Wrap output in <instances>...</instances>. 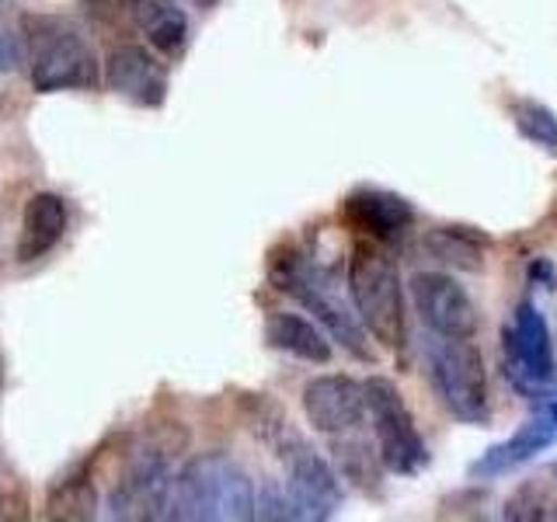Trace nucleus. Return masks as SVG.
I'll use <instances>...</instances> for the list:
<instances>
[{"instance_id":"1","label":"nucleus","mask_w":557,"mask_h":522,"mask_svg":"<svg viewBox=\"0 0 557 522\" xmlns=\"http://www.w3.org/2000/svg\"><path fill=\"white\" fill-rule=\"evenodd\" d=\"M28 70L39 95L57 91H95L101 84V63L91 39L60 14H28Z\"/></svg>"},{"instance_id":"2","label":"nucleus","mask_w":557,"mask_h":522,"mask_svg":"<svg viewBox=\"0 0 557 522\" xmlns=\"http://www.w3.org/2000/svg\"><path fill=\"white\" fill-rule=\"evenodd\" d=\"M255 484L237 460L202 452L174 477L168 519L191 522H244L255 519Z\"/></svg>"},{"instance_id":"3","label":"nucleus","mask_w":557,"mask_h":522,"mask_svg":"<svg viewBox=\"0 0 557 522\" xmlns=\"http://www.w3.org/2000/svg\"><path fill=\"white\" fill-rule=\"evenodd\" d=\"M348 296L366 335L383 348H400L405 341V286L397 261L380 240H356L348 251Z\"/></svg>"},{"instance_id":"4","label":"nucleus","mask_w":557,"mask_h":522,"mask_svg":"<svg viewBox=\"0 0 557 522\" xmlns=\"http://www.w3.org/2000/svg\"><path fill=\"white\" fill-rule=\"evenodd\" d=\"M269 278L275 283L278 293H286L296 303H304L348 356H356L359 362H376L373 345L366 341L362 321L338 296V286H335V278H331V272H321L310 258L286 248V251L272 254Z\"/></svg>"},{"instance_id":"5","label":"nucleus","mask_w":557,"mask_h":522,"mask_svg":"<svg viewBox=\"0 0 557 522\" xmlns=\"http://www.w3.org/2000/svg\"><path fill=\"white\" fill-rule=\"evenodd\" d=\"M432 387L443 408L463 425H484L492 418V387L481 348L470 338H443L429 359Z\"/></svg>"},{"instance_id":"6","label":"nucleus","mask_w":557,"mask_h":522,"mask_svg":"<svg viewBox=\"0 0 557 522\" xmlns=\"http://www.w3.org/2000/svg\"><path fill=\"white\" fill-rule=\"evenodd\" d=\"M366 387V414L373 418L376 432V452L380 463L397 477H411L418 470L429 467V446L422 432L414 428V418L400 397L397 383L387 376H370L362 383Z\"/></svg>"},{"instance_id":"7","label":"nucleus","mask_w":557,"mask_h":522,"mask_svg":"<svg viewBox=\"0 0 557 522\" xmlns=\"http://www.w3.org/2000/svg\"><path fill=\"white\" fill-rule=\"evenodd\" d=\"M505 370H509L512 383L536 397L540 387L554 376V345H550V327L530 300H522L512 313V327L505 331Z\"/></svg>"},{"instance_id":"8","label":"nucleus","mask_w":557,"mask_h":522,"mask_svg":"<svg viewBox=\"0 0 557 522\" xmlns=\"http://www.w3.org/2000/svg\"><path fill=\"white\" fill-rule=\"evenodd\" d=\"M411 303L425 327L440 338H474L478 310L467 289L443 272H414L411 275Z\"/></svg>"},{"instance_id":"9","label":"nucleus","mask_w":557,"mask_h":522,"mask_svg":"<svg viewBox=\"0 0 557 522\" xmlns=\"http://www.w3.org/2000/svg\"><path fill=\"white\" fill-rule=\"evenodd\" d=\"M101 80L139 109H161L168 101V70L144 46H115L101 63Z\"/></svg>"},{"instance_id":"10","label":"nucleus","mask_w":557,"mask_h":522,"mask_svg":"<svg viewBox=\"0 0 557 522\" xmlns=\"http://www.w3.org/2000/svg\"><path fill=\"white\" fill-rule=\"evenodd\" d=\"M304 414L324 435L356 432L366 418V387L342 373L313 376L304 387Z\"/></svg>"},{"instance_id":"11","label":"nucleus","mask_w":557,"mask_h":522,"mask_svg":"<svg viewBox=\"0 0 557 522\" xmlns=\"http://www.w3.org/2000/svg\"><path fill=\"white\" fill-rule=\"evenodd\" d=\"M342 213L348 220L352 231H359L362 237L380 240V244H394L405 237V231L411 226L414 213L408 199L394 196V191L383 188H359L345 199Z\"/></svg>"},{"instance_id":"12","label":"nucleus","mask_w":557,"mask_h":522,"mask_svg":"<svg viewBox=\"0 0 557 522\" xmlns=\"http://www.w3.org/2000/svg\"><path fill=\"white\" fill-rule=\"evenodd\" d=\"M557 443V422L550 414L530 418L527 425H519V432H512L509 439L492 446L481 460L470 463V477H502L509 470L530 463L540 452H547Z\"/></svg>"},{"instance_id":"13","label":"nucleus","mask_w":557,"mask_h":522,"mask_svg":"<svg viewBox=\"0 0 557 522\" xmlns=\"http://www.w3.org/2000/svg\"><path fill=\"white\" fill-rule=\"evenodd\" d=\"M70 226V213L66 202L52 191H35V196L25 202L22 213V234H17V261H39L46 258L57 244L63 240Z\"/></svg>"},{"instance_id":"14","label":"nucleus","mask_w":557,"mask_h":522,"mask_svg":"<svg viewBox=\"0 0 557 522\" xmlns=\"http://www.w3.org/2000/svg\"><path fill=\"white\" fill-rule=\"evenodd\" d=\"M265 341L272 348H278V352L293 356V359H304V362H313V365L331 362V345L324 338V331L313 321L300 318V313H289V310L269 313Z\"/></svg>"},{"instance_id":"15","label":"nucleus","mask_w":557,"mask_h":522,"mask_svg":"<svg viewBox=\"0 0 557 522\" xmlns=\"http://www.w3.org/2000/svg\"><path fill=\"white\" fill-rule=\"evenodd\" d=\"M133 25L164 57H182L188 46V17L174 0H133Z\"/></svg>"},{"instance_id":"16","label":"nucleus","mask_w":557,"mask_h":522,"mask_svg":"<svg viewBox=\"0 0 557 522\" xmlns=\"http://www.w3.org/2000/svg\"><path fill=\"white\" fill-rule=\"evenodd\" d=\"M95 509H98V495L91 484V470L84 463L49 487V501H46L49 519H95Z\"/></svg>"},{"instance_id":"17","label":"nucleus","mask_w":557,"mask_h":522,"mask_svg":"<svg viewBox=\"0 0 557 522\" xmlns=\"http://www.w3.org/2000/svg\"><path fill=\"white\" fill-rule=\"evenodd\" d=\"M429 248L440 254L443 261L467 272H481L484 269V237L470 234V226H443L429 237Z\"/></svg>"},{"instance_id":"18","label":"nucleus","mask_w":557,"mask_h":522,"mask_svg":"<svg viewBox=\"0 0 557 522\" xmlns=\"http://www.w3.org/2000/svg\"><path fill=\"white\" fill-rule=\"evenodd\" d=\"M512 122L519 136H527L533 147L557 157V112L554 109L522 98V101H512Z\"/></svg>"},{"instance_id":"19","label":"nucleus","mask_w":557,"mask_h":522,"mask_svg":"<svg viewBox=\"0 0 557 522\" xmlns=\"http://www.w3.org/2000/svg\"><path fill=\"white\" fill-rule=\"evenodd\" d=\"M554 509H557L554 495H547V487L540 481H530L509 498V505H505L502 515L505 519H550Z\"/></svg>"},{"instance_id":"20","label":"nucleus","mask_w":557,"mask_h":522,"mask_svg":"<svg viewBox=\"0 0 557 522\" xmlns=\"http://www.w3.org/2000/svg\"><path fill=\"white\" fill-rule=\"evenodd\" d=\"M335 457L345 470V477H352L356 484H370L376 474H373V467L380 463V452H370V446H362V443H335Z\"/></svg>"},{"instance_id":"21","label":"nucleus","mask_w":557,"mask_h":522,"mask_svg":"<svg viewBox=\"0 0 557 522\" xmlns=\"http://www.w3.org/2000/svg\"><path fill=\"white\" fill-rule=\"evenodd\" d=\"M25 60V49H22V39L4 25V17H0V74H14L17 66Z\"/></svg>"},{"instance_id":"22","label":"nucleus","mask_w":557,"mask_h":522,"mask_svg":"<svg viewBox=\"0 0 557 522\" xmlns=\"http://www.w3.org/2000/svg\"><path fill=\"white\" fill-rule=\"evenodd\" d=\"M84 4L104 25H115L122 14L133 17V0H84Z\"/></svg>"},{"instance_id":"23","label":"nucleus","mask_w":557,"mask_h":522,"mask_svg":"<svg viewBox=\"0 0 557 522\" xmlns=\"http://www.w3.org/2000/svg\"><path fill=\"white\" fill-rule=\"evenodd\" d=\"M188 4H196V8H213L216 0H188Z\"/></svg>"},{"instance_id":"24","label":"nucleus","mask_w":557,"mask_h":522,"mask_svg":"<svg viewBox=\"0 0 557 522\" xmlns=\"http://www.w3.org/2000/svg\"><path fill=\"white\" fill-rule=\"evenodd\" d=\"M550 474H554V477H557V463H554V467H550Z\"/></svg>"},{"instance_id":"25","label":"nucleus","mask_w":557,"mask_h":522,"mask_svg":"<svg viewBox=\"0 0 557 522\" xmlns=\"http://www.w3.org/2000/svg\"><path fill=\"white\" fill-rule=\"evenodd\" d=\"M0 505H4V501H0Z\"/></svg>"}]
</instances>
